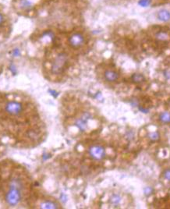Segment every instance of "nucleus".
Returning a JSON list of instances; mask_svg holds the SVG:
<instances>
[{
	"instance_id": "nucleus-1",
	"label": "nucleus",
	"mask_w": 170,
	"mask_h": 209,
	"mask_svg": "<svg viewBox=\"0 0 170 209\" xmlns=\"http://www.w3.org/2000/svg\"><path fill=\"white\" fill-rule=\"evenodd\" d=\"M68 63V55L65 52H61L55 56L51 65V72L53 74H60L64 71Z\"/></svg>"
},
{
	"instance_id": "nucleus-2",
	"label": "nucleus",
	"mask_w": 170,
	"mask_h": 209,
	"mask_svg": "<svg viewBox=\"0 0 170 209\" xmlns=\"http://www.w3.org/2000/svg\"><path fill=\"white\" fill-rule=\"evenodd\" d=\"M5 110L12 116H20L24 113V105L20 101H9L6 104Z\"/></svg>"
},
{
	"instance_id": "nucleus-3",
	"label": "nucleus",
	"mask_w": 170,
	"mask_h": 209,
	"mask_svg": "<svg viewBox=\"0 0 170 209\" xmlns=\"http://www.w3.org/2000/svg\"><path fill=\"white\" fill-rule=\"evenodd\" d=\"M89 155L92 159L101 161L105 158L106 152L104 147L101 145H93L88 149Z\"/></svg>"
},
{
	"instance_id": "nucleus-4",
	"label": "nucleus",
	"mask_w": 170,
	"mask_h": 209,
	"mask_svg": "<svg viewBox=\"0 0 170 209\" xmlns=\"http://www.w3.org/2000/svg\"><path fill=\"white\" fill-rule=\"evenodd\" d=\"M85 42V38L81 33L75 32L69 37L68 43L73 48H79Z\"/></svg>"
},
{
	"instance_id": "nucleus-5",
	"label": "nucleus",
	"mask_w": 170,
	"mask_h": 209,
	"mask_svg": "<svg viewBox=\"0 0 170 209\" xmlns=\"http://www.w3.org/2000/svg\"><path fill=\"white\" fill-rule=\"evenodd\" d=\"M90 117H91L90 114H88V113H84L83 115H82V116L80 118L77 119V120H76L75 125L77 126L81 131H84L85 129H87V121H88Z\"/></svg>"
},
{
	"instance_id": "nucleus-6",
	"label": "nucleus",
	"mask_w": 170,
	"mask_h": 209,
	"mask_svg": "<svg viewBox=\"0 0 170 209\" xmlns=\"http://www.w3.org/2000/svg\"><path fill=\"white\" fill-rule=\"evenodd\" d=\"M157 19L163 23H168L170 21V11L167 9H161L157 13Z\"/></svg>"
},
{
	"instance_id": "nucleus-7",
	"label": "nucleus",
	"mask_w": 170,
	"mask_h": 209,
	"mask_svg": "<svg viewBox=\"0 0 170 209\" xmlns=\"http://www.w3.org/2000/svg\"><path fill=\"white\" fill-rule=\"evenodd\" d=\"M105 80L108 82H115L117 81L119 77V75L116 71L108 70H105L104 73Z\"/></svg>"
},
{
	"instance_id": "nucleus-8",
	"label": "nucleus",
	"mask_w": 170,
	"mask_h": 209,
	"mask_svg": "<svg viewBox=\"0 0 170 209\" xmlns=\"http://www.w3.org/2000/svg\"><path fill=\"white\" fill-rule=\"evenodd\" d=\"M18 5L21 10L24 11L32 10L34 6V3L32 0H19Z\"/></svg>"
},
{
	"instance_id": "nucleus-9",
	"label": "nucleus",
	"mask_w": 170,
	"mask_h": 209,
	"mask_svg": "<svg viewBox=\"0 0 170 209\" xmlns=\"http://www.w3.org/2000/svg\"><path fill=\"white\" fill-rule=\"evenodd\" d=\"M131 80H132V82L134 83V84H140L145 81V77L141 73H133L132 76H131Z\"/></svg>"
},
{
	"instance_id": "nucleus-10",
	"label": "nucleus",
	"mask_w": 170,
	"mask_h": 209,
	"mask_svg": "<svg viewBox=\"0 0 170 209\" xmlns=\"http://www.w3.org/2000/svg\"><path fill=\"white\" fill-rule=\"evenodd\" d=\"M159 120L162 123L168 124L170 123V112H162L159 115Z\"/></svg>"
},
{
	"instance_id": "nucleus-11",
	"label": "nucleus",
	"mask_w": 170,
	"mask_h": 209,
	"mask_svg": "<svg viewBox=\"0 0 170 209\" xmlns=\"http://www.w3.org/2000/svg\"><path fill=\"white\" fill-rule=\"evenodd\" d=\"M168 34L165 31H159V32L155 34V39L159 42H165V41L168 40Z\"/></svg>"
},
{
	"instance_id": "nucleus-12",
	"label": "nucleus",
	"mask_w": 170,
	"mask_h": 209,
	"mask_svg": "<svg viewBox=\"0 0 170 209\" xmlns=\"http://www.w3.org/2000/svg\"><path fill=\"white\" fill-rule=\"evenodd\" d=\"M148 137L151 140V141H158L160 137V134H159V132L155 131V132H151L148 134Z\"/></svg>"
},
{
	"instance_id": "nucleus-13",
	"label": "nucleus",
	"mask_w": 170,
	"mask_h": 209,
	"mask_svg": "<svg viewBox=\"0 0 170 209\" xmlns=\"http://www.w3.org/2000/svg\"><path fill=\"white\" fill-rule=\"evenodd\" d=\"M121 201V198L119 195H113L111 198V202L114 204H118Z\"/></svg>"
},
{
	"instance_id": "nucleus-14",
	"label": "nucleus",
	"mask_w": 170,
	"mask_h": 209,
	"mask_svg": "<svg viewBox=\"0 0 170 209\" xmlns=\"http://www.w3.org/2000/svg\"><path fill=\"white\" fill-rule=\"evenodd\" d=\"M151 0H140L138 4H140L142 7H146V6H148L151 3Z\"/></svg>"
},
{
	"instance_id": "nucleus-15",
	"label": "nucleus",
	"mask_w": 170,
	"mask_h": 209,
	"mask_svg": "<svg viewBox=\"0 0 170 209\" xmlns=\"http://www.w3.org/2000/svg\"><path fill=\"white\" fill-rule=\"evenodd\" d=\"M144 193L146 196H150L153 193V188H151V186H147L144 189Z\"/></svg>"
},
{
	"instance_id": "nucleus-16",
	"label": "nucleus",
	"mask_w": 170,
	"mask_h": 209,
	"mask_svg": "<svg viewBox=\"0 0 170 209\" xmlns=\"http://www.w3.org/2000/svg\"><path fill=\"white\" fill-rule=\"evenodd\" d=\"M163 76H165V78L166 80H170V68L165 69L164 71H163Z\"/></svg>"
},
{
	"instance_id": "nucleus-17",
	"label": "nucleus",
	"mask_w": 170,
	"mask_h": 209,
	"mask_svg": "<svg viewBox=\"0 0 170 209\" xmlns=\"http://www.w3.org/2000/svg\"><path fill=\"white\" fill-rule=\"evenodd\" d=\"M163 176L165 179L170 181V169H165L163 173Z\"/></svg>"
},
{
	"instance_id": "nucleus-18",
	"label": "nucleus",
	"mask_w": 170,
	"mask_h": 209,
	"mask_svg": "<svg viewBox=\"0 0 170 209\" xmlns=\"http://www.w3.org/2000/svg\"><path fill=\"white\" fill-rule=\"evenodd\" d=\"M4 22H5V17H4V16L0 13V27L3 24Z\"/></svg>"
},
{
	"instance_id": "nucleus-19",
	"label": "nucleus",
	"mask_w": 170,
	"mask_h": 209,
	"mask_svg": "<svg viewBox=\"0 0 170 209\" xmlns=\"http://www.w3.org/2000/svg\"><path fill=\"white\" fill-rule=\"evenodd\" d=\"M13 53H14V55H19V51L17 49L14 50V51H13Z\"/></svg>"
}]
</instances>
